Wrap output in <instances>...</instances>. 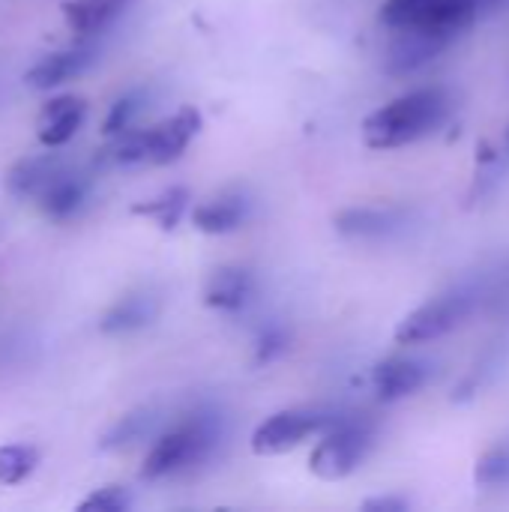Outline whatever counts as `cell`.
<instances>
[{
    "instance_id": "cell-1",
    "label": "cell",
    "mask_w": 509,
    "mask_h": 512,
    "mask_svg": "<svg viewBox=\"0 0 509 512\" xmlns=\"http://www.w3.org/2000/svg\"><path fill=\"white\" fill-rule=\"evenodd\" d=\"M447 117H450V93L441 87H420L372 111L363 120V141L372 150L408 147L432 135Z\"/></svg>"
},
{
    "instance_id": "cell-2",
    "label": "cell",
    "mask_w": 509,
    "mask_h": 512,
    "mask_svg": "<svg viewBox=\"0 0 509 512\" xmlns=\"http://www.w3.org/2000/svg\"><path fill=\"white\" fill-rule=\"evenodd\" d=\"M198 132H201V111L195 105H183L171 117L147 129L129 126L111 135V144L99 153V159L111 165H171L186 153V147Z\"/></svg>"
},
{
    "instance_id": "cell-3",
    "label": "cell",
    "mask_w": 509,
    "mask_h": 512,
    "mask_svg": "<svg viewBox=\"0 0 509 512\" xmlns=\"http://www.w3.org/2000/svg\"><path fill=\"white\" fill-rule=\"evenodd\" d=\"M219 438H222V420L213 411L186 414L156 438V444L144 456L141 477L153 483V480L189 474L216 453Z\"/></svg>"
},
{
    "instance_id": "cell-4",
    "label": "cell",
    "mask_w": 509,
    "mask_h": 512,
    "mask_svg": "<svg viewBox=\"0 0 509 512\" xmlns=\"http://www.w3.org/2000/svg\"><path fill=\"white\" fill-rule=\"evenodd\" d=\"M483 18L480 0H384L381 21L390 30H423L447 42Z\"/></svg>"
},
{
    "instance_id": "cell-5",
    "label": "cell",
    "mask_w": 509,
    "mask_h": 512,
    "mask_svg": "<svg viewBox=\"0 0 509 512\" xmlns=\"http://www.w3.org/2000/svg\"><path fill=\"white\" fill-rule=\"evenodd\" d=\"M321 435V444L309 456V471L324 483H336L351 477L369 456L375 444V423L360 414L336 417Z\"/></svg>"
},
{
    "instance_id": "cell-6",
    "label": "cell",
    "mask_w": 509,
    "mask_h": 512,
    "mask_svg": "<svg viewBox=\"0 0 509 512\" xmlns=\"http://www.w3.org/2000/svg\"><path fill=\"white\" fill-rule=\"evenodd\" d=\"M480 300H483V294L477 288H456L450 294H441V297L417 306L414 312H408L399 321L393 339L399 345H426L432 339H441V336L453 333L456 327H462L474 315Z\"/></svg>"
},
{
    "instance_id": "cell-7",
    "label": "cell",
    "mask_w": 509,
    "mask_h": 512,
    "mask_svg": "<svg viewBox=\"0 0 509 512\" xmlns=\"http://www.w3.org/2000/svg\"><path fill=\"white\" fill-rule=\"evenodd\" d=\"M336 417L324 408H285L273 417H267L252 432V453L255 456H282L309 441L312 435H321Z\"/></svg>"
},
{
    "instance_id": "cell-8",
    "label": "cell",
    "mask_w": 509,
    "mask_h": 512,
    "mask_svg": "<svg viewBox=\"0 0 509 512\" xmlns=\"http://www.w3.org/2000/svg\"><path fill=\"white\" fill-rule=\"evenodd\" d=\"M87 117V99L75 96V93H63L54 96L42 105L39 117H36V138L42 147L57 150L63 144H69L75 138V132L81 129Z\"/></svg>"
},
{
    "instance_id": "cell-9",
    "label": "cell",
    "mask_w": 509,
    "mask_h": 512,
    "mask_svg": "<svg viewBox=\"0 0 509 512\" xmlns=\"http://www.w3.org/2000/svg\"><path fill=\"white\" fill-rule=\"evenodd\" d=\"M345 240H387L408 225V210L402 207H348L333 219Z\"/></svg>"
},
{
    "instance_id": "cell-10",
    "label": "cell",
    "mask_w": 509,
    "mask_h": 512,
    "mask_svg": "<svg viewBox=\"0 0 509 512\" xmlns=\"http://www.w3.org/2000/svg\"><path fill=\"white\" fill-rule=\"evenodd\" d=\"M252 216V198L246 189H225L216 198L198 204L192 210V225L201 234H231L237 228L246 225V219Z\"/></svg>"
},
{
    "instance_id": "cell-11",
    "label": "cell",
    "mask_w": 509,
    "mask_h": 512,
    "mask_svg": "<svg viewBox=\"0 0 509 512\" xmlns=\"http://www.w3.org/2000/svg\"><path fill=\"white\" fill-rule=\"evenodd\" d=\"M447 45H450L447 39L423 30H393V42L387 48V72L396 78L411 75L426 63H432Z\"/></svg>"
},
{
    "instance_id": "cell-12",
    "label": "cell",
    "mask_w": 509,
    "mask_h": 512,
    "mask_svg": "<svg viewBox=\"0 0 509 512\" xmlns=\"http://www.w3.org/2000/svg\"><path fill=\"white\" fill-rule=\"evenodd\" d=\"M429 381V366L414 357H390L372 369V387L381 402H399Z\"/></svg>"
},
{
    "instance_id": "cell-13",
    "label": "cell",
    "mask_w": 509,
    "mask_h": 512,
    "mask_svg": "<svg viewBox=\"0 0 509 512\" xmlns=\"http://www.w3.org/2000/svg\"><path fill=\"white\" fill-rule=\"evenodd\" d=\"M87 192H90V177H84L81 171L69 165L51 186L42 189V195L36 198V207L51 222H69L72 216L81 213Z\"/></svg>"
},
{
    "instance_id": "cell-14",
    "label": "cell",
    "mask_w": 509,
    "mask_h": 512,
    "mask_svg": "<svg viewBox=\"0 0 509 512\" xmlns=\"http://www.w3.org/2000/svg\"><path fill=\"white\" fill-rule=\"evenodd\" d=\"M93 63V51L90 48H63V51H51L42 60H36L27 72L24 81L33 90H51L60 87L78 75H84Z\"/></svg>"
},
{
    "instance_id": "cell-15",
    "label": "cell",
    "mask_w": 509,
    "mask_h": 512,
    "mask_svg": "<svg viewBox=\"0 0 509 512\" xmlns=\"http://www.w3.org/2000/svg\"><path fill=\"white\" fill-rule=\"evenodd\" d=\"M69 168V159H63L60 153H42V156H27L21 162H15L6 174V189L15 198H39L45 186H51L63 171Z\"/></svg>"
},
{
    "instance_id": "cell-16",
    "label": "cell",
    "mask_w": 509,
    "mask_h": 512,
    "mask_svg": "<svg viewBox=\"0 0 509 512\" xmlns=\"http://www.w3.org/2000/svg\"><path fill=\"white\" fill-rule=\"evenodd\" d=\"M255 294V276L246 267H219L204 285V306L216 312H240Z\"/></svg>"
},
{
    "instance_id": "cell-17",
    "label": "cell",
    "mask_w": 509,
    "mask_h": 512,
    "mask_svg": "<svg viewBox=\"0 0 509 512\" xmlns=\"http://www.w3.org/2000/svg\"><path fill=\"white\" fill-rule=\"evenodd\" d=\"M159 315V297L153 291H135L120 297L99 321V330L105 336H126L135 330H144L147 324H153Z\"/></svg>"
},
{
    "instance_id": "cell-18",
    "label": "cell",
    "mask_w": 509,
    "mask_h": 512,
    "mask_svg": "<svg viewBox=\"0 0 509 512\" xmlns=\"http://www.w3.org/2000/svg\"><path fill=\"white\" fill-rule=\"evenodd\" d=\"M129 0H66L63 3V21L72 36L87 39L99 30H105Z\"/></svg>"
},
{
    "instance_id": "cell-19",
    "label": "cell",
    "mask_w": 509,
    "mask_h": 512,
    "mask_svg": "<svg viewBox=\"0 0 509 512\" xmlns=\"http://www.w3.org/2000/svg\"><path fill=\"white\" fill-rule=\"evenodd\" d=\"M186 204H189V189L186 186H171L165 192H159L156 198L150 201H138L132 204V216H141V219H150L156 222L162 231H174L186 213Z\"/></svg>"
},
{
    "instance_id": "cell-20",
    "label": "cell",
    "mask_w": 509,
    "mask_h": 512,
    "mask_svg": "<svg viewBox=\"0 0 509 512\" xmlns=\"http://www.w3.org/2000/svg\"><path fill=\"white\" fill-rule=\"evenodd\" d=\"M153 423H156V411L153 408H141V411H132L126 417H120L108 429V435L102 438V450H123V447L138 444L144 435H150Z\"/></svg>"
},
{
    "instance_id": "cell-21",
    "label": "cell",
    "mask_w": 509,
    "mask_h": 512,
    "mask_svg": "<svg viewBox=\"0 0 509 512\" xmlns=\"http://www.w3.org/2000/svg\"><path fill=\"white\" fill-rule=\"evenodd\" d=\"M39 465V450L30 444H6L0 447V486H21L33 477Z\"/></svg>"
},
{
    "instance_id": "cell-22",
    "label": "cell",
    "mask_w": 509,
    "mask_h": 512,
    "mask_svg": "<svg viewBox=\"0 0 509 512\" xmlns=\"http://www.w3.org/2000/svg\"><path fill=\"white\" fill-rule=\"evenodd\" d=\"M474 480L480 489L495 492V489H509V441H501L489 447L474 471Z\"/></svg>"
},
{
    "instance_id": "cell-23",
    "label": "cell",
    "mask_w": 509,
    "mask_h": 512,
    "mask_svg": "<svg viewBox=\"0 0 509 512\" xmlns=\"http://www.w3.org/2000/svg\"><path fill=\"white\" fill-rule=\"evenodd\" d=\"M141 108H144V93H141V90L123 93V96L111 105V111H108V117H105V123H102V132L111 138V135H117V132L135 126V117L141 114Z\"/></svg>"
},
{
    "instance_id": "cell-24",
    "label": "cell",
    "mask_w": 509,
    "mask_h": 512,
    "mask_svg": "<svg viewBox=\"0 0 509 512\" xmlns=\"http://www.w3.org/2000/svg\"><path fill=\"white\" fill-rule=\"evenodd\" d=\"M129 507H132V495L126 486H102L78 504L81 512H123Z\"/></svg>"
},
{
    "instance_id": "cell-25",
    "label": "cell",
    "mask_w": 509,
    "mask_h": 512,
    "mask_svg": "<svg viewBox=\"0 0 509 512\" xmlns=\"http://www.w3.org/2000/svg\"><path fill=\"white\" fill-rule=\"evenodd\" d=\"M291 339L285 327H267L261 330L258 342H255V363H273L276 357H282L288 351Z\"/></svg>"
},
{
    "instance_id": "cell-26",
    "label": "cell",
    "mask_w": 509,
    "mask_h": 512,
    "mask_svg": "<svg viewBox=\"0 0 509 512\" xmlns=\"http://www.w3.org/2000/svg\"><path fill=\"white\" fill-rule=\"evenodd\" d=\"M411 507L405 498H399V495H387V498H372V501H366L363 504V510L369 512H405Z\"/></svg>"
},
{
    "instance_id": "cell-27",
    "label": "cell",
    "mask_w": 509,
    "mask_h": 512,
    "mask_svg": "<svg viewBox=\"0 0 509 512\" xmlns=\"http://www.w3.org/2000/svg\"><path fill=\"white\" fill-rule=\"evenodd\" d=\"M507 138H509V135H507Z\"/></svg>"
}]
</instances>
